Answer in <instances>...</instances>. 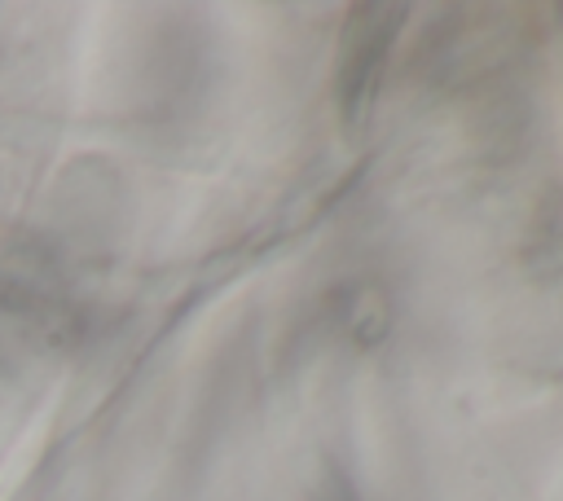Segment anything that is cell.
<instances>
[]
</instances>
